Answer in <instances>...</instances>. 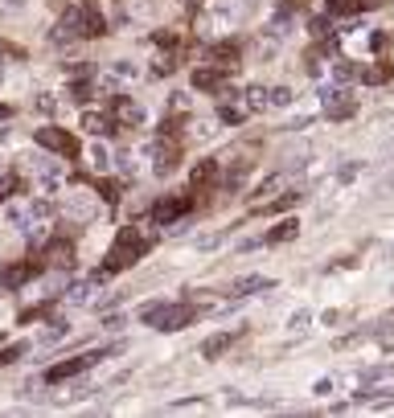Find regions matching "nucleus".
Here are the masks:
<instances>
[{"instance_id": "6e6552de", "label": "nucleus", "mask_w": 394, "mask_h": 418, "mask_svg": "<svg viewBox=\"0 0 394 418\" xmlns=\"http://www.w3.org/2000/svg\"><path fill=\"white\" fill-rule=\"evenodd\" d=\"M210 66H218V70H226V74H235V66L242 62V45L238 41H218V45H210Z\"/></svg>"}, {"instance_id": "4be33fe9", "label": "nucleus", "mask_w": 394, "mask_h": 418, "mask_svg": "<svg viewBox=\"0 0 394 418\" xmlns=\"http://www.w3.org/2000/svg\"><path fill=\"white\" fill-rule=\"evenodd\" d=\"M152 41H157L160 50H181V33H173V29H160V33H152Z\"/></svg>"}, {"instance_id": "cd10ccee", "label": "nucleus", "mask_w": 394, "mask_h": 418, "mask_svg": "<svg viewBox=\"0 0 394 418\" xmlns=\"http://www.w3.org/2000/svg\"><path fill=\"white\" fill-rule=\"evenodd\" d=\"M17 189H21V181H17V176H0V201H4V197H13Z\"/></svg>"}, {"instance_id": "0eeeda50", "label": "nucleus", "mask_w": 394, "mask_h": 418, "mask_svg": "<svg viewBox=\"0 0 394 418\" xmlns=\"http://www.w3.org/2000/svg\"><path fill=\"white\" fill-rule=\"evenodd\" d=\"M41 259L54 266V271H70L74 266V242L70 238H50L45 250H41Z\"/></svg>"}, {"instance_id": "a211bd4d", "label": "nucleus", "mask_w": 394, "mask_h": 418, "mask_svg": "<svg viewBox=\"0 0 394 418\" xmlns=\"http://www.w3.org/2000/svg\"><path fill=\"white\" fill-rule=\"evenodd\" d=\"M390 66H386V62H378V66H370V70H361V82H366V86H382V82H390Z\"/></svg>"}, {"instance_id": "393cba45", "label": "nucleus", "mask_w": 394, "mask_h": 418, "mask_svg": "<svg viewBox=\"0 0 394 418\" xmlns=\"http://www.w3.org/2000/svg\"><path fill=\"white\" fill-rule=\"evenodd\" d=\"M0 57H13V62H25V45H13V41H0Z\"/></svg>"}, {"instance_id": "72a5a7b5", "label": "nucleus", "mask_w": 394, "mask_h": 418, "mask_svg": "<svg viewBox=\"0 0 394 418\" xmlns=\"http://www.w3.org/2000/svg\"><path fill=\"white\" fill-rule=\"evenodd\" d=\"M4 115H9V107H0V119H4Z\"/></svg>"}, {"instance_id": "f8f14e48", "label": "nucleus", "mask_w": 394, "mask_h": 418, "mask_svg": "<svg viewBox=\"0 0 394 418\" xmlns=\"http://www.w3.org/2000/svg\"><path fill=\"white\" fill-rule=\"evenodd\" d=\"M325 115L329 119H349V115H357V98L349 91H337V95L325 98Z\"/></svg>"}, {"instance_id": "aec40b11", "label": "nucleus", "mask_w": 394, "mask_h": 418, "mask_svg": "<svg viewBox=\"0 0 394 418\" xmlns=\"http://www.w3.org/2000/svg\"><path fill=\"white\" fill-rule=\"evenodd\" d=\"M242 98H247V107H251V111H263V107L271 103V91H263V86H247Z\"/></svg>"}, {"instance_id": "6ab92c4d", "label": "nucleus", "mask_w": 394, "mask_h": 418, "mask_svg": "<svg viewBox=\"0 0 394 418\" xmlns=\"http://www.w3.org/2000/svg\"><path fill=\"white\" fill-rule=\"evenodd\" d=\"M296 234H300V222H296V218H288V222H279V226L267 234V242H292Z\"/></svg>"}, {"instance_id": "dca6fc26", "label": "nucleus", "mask_w": 394, "mask_h": 418, "mask_svg": "<svg viewBox=\"0 0 394 418\" xmlns=\"http://www.w3.org/2000/svg\"><path fill=\"white\" fill-rule=\"evenodd\" d=\"M193 86L197 91H226V70H206V66H201V70H193Z\"/></svg>"}, {"instance_id": "7c9ffc66", "label": "nucleus", "mask_w": 394, "mask_h": 418, "mask_svg": "<svg viewBox=\"0 0 394 418\" xmlns=\"http://www.w3.org/2000/svg\"><path fill=\"white\" fill-rule=\"evenodd\" d=\"M308 29H313V38H325V29H329V21H325V17H316L313 25H308Z\"/></svg>"}, {"instance_id": "b1692460", "label": "nucleus", "mask_w": 394, "mask_h": 418, "mask_svg": "<svg viewBox=\"0 0 394 418\" xmlns=\"http://www.w3.org/2000/svg\"><path fill=\"white\" fill-rule=\"evenodd\" d=\"M341 82H354V78H361V70H357L354 62H337V70H333Z\"/></svg>"}, {"instance_id": "9b49d317", "label": "nucleus", "mask_w": 394, "mask_h": 418, "mask_svg": "<svg viewBox=\"0 0 394 418\" xmlns=\"http://www.w3.org/2000/svg\"><path fill=\"white\" fill-rule=\"evenodd\" d=\"M79 29H82V38H103L107 33V21H103V13L95 4H79Z\"/></svg>"}, {"instance_id": "39448f33", "label": "nucleus", "mask_w": 394, "mask_h": 418, "mask_svg": "<svg viewBox=\"0 0 394 418\" xmlns=\"http://www.w3.org/2000/svg\"><path fill=\"white\" fill-rule=\"evenodd\" d=\"M107 115L116 119L119 128H136V123H144V107H140L136 98H128V95H111L107 98Z\"/></svg>"}, {"instance_id": "7ed1b4c3", "label": "nucleus", "mask_w": 394, "mask_h": 418, "mask_svg": "<svg viewBox=\"0 0 394 418\" xmlns=\"http://www.w3.org/2000/svg\"><path fill=\"white\" fill-rule=\"evenodd\" d=\"M193 209V193H169V197H160L148 205V218L157 222V226H169V222H177L181 213H189Z\"/></svg>"}, {"instance_id": "bb28decb", "label": "nucleus", "mask_w": 394, "mask_h": 418, "mask_svg": "<svg viewBox=\"0 0 394 418\" xmlns=\"http://www.w3.org/2000/svg\"><path fill=\"white\" fill-rule=\"evenodd\" d=\"M21 353H25L21 344H9V349H0V369H4V365H13V361L21 357Z\"/></svg>"}, {"instance_id": "c85d7f7f", "label": "nucleus", "mask_w": 394, "mask_h": 418, "mask_svg": "<svg viewBox=\"0 0 394 418\" xmlns=\"http://www.w3.org/2000/svg\"><path fill=\"white\" fill-rule=\"evenodd\" d=\"M218 115H222L226 123H242V119H247V115H242V111H235V107H222V111H218Z\"/></svg>"}, {"instance_id": "9d476101", "label": "nucleus", "mask_w": 394, "mask_h": 418, "mask_svg": "<svg viewBox=\"0 0 394 418\" xmlns=\"http://www.w3.org/2000/svg\"><path fill=\"white\" fill-rule=\"evenodd\" d=\"M95 361H98V353H95V357H66V361L50 365V373H45V381H50V385H58V381H70L74 373H82L86 365H95Z\"/></svg>"}, {"instance_id": "412c9836", "label": "nucleus", "mask_w": 394, "mask_h": 418, "mask_svg": "<svg viewBox=\"0 0 394 418\" xmlns=\"http://www.w3.org/2000/svg\"><path fill=\"white\" fill-rule=\"evenodd\" d=\"M300 197L296 193H288V197H279V201H267V205H255V213H263V218H271V213H283V209H292Z\"/></svg>"}, {"instance_id": "4468645a", "label": "nucleus", "mask_w": 394, "mask_h": 418, "mask_svg": "<svg viewBox=\"0 0 394 418\" xmlns=\"http://www.w3.org/2000/svg\"><path fill=\"white\" fill-rule=\"evenodd\" d=\"M218 181V160H197L193 169H189V189L201 193V189H210Z\"/></svg>"}, {"instance_id": "f3484780", "label": "nucleus", "mask_w": 394, "mask_h": 418, "mask_svg": "<svg viewBox=\"0 0 394 418\" xmlns=\"http://www.w3.org/2000/svg\"><path fill=\"white\" fill-rule=\"evenodd\" d=\"M378 0H329V17H354L361 9H374Z\"/></svg>"}, {"instance_id": "423d86ee", "label": "nucleus", "mask_w": 394, "mask_h": 418, "mask_svg": "<svg viewBox=\"0 0 394 418\" xmlns=\"http://www.w3.org/2000/svg\"><path fill=\"white\" fill-rule=\"evenodd\" d=\"M193 316H197V307H189V304H160V316L152 320V328H160V332H181Z\"/></svg>"}, {"instance_id": "f257e3e1", "label": "nucleus", "mask_w": 394, "mask_h": 418, "mask_svg": "<svg viewBox=\"0 0 394 418\" xmlns=\"http://www.w3.org/2000/svg\"><path fill=\"white\" fill-rule=\"evenodd\" d=\"M152 250V238L144 234L140 226H119L116 230V242L107 247V259H103V271L107 275H116V271H128V266H136L144 254Z\"/></svg>"}, {"instance_id": "1a4fd4ad", "label": "nucleus", "mask_w": 394, "mask_h": 418, "mask_svg": "<svg viewBox=\"0 0 394 418\" xmlns=\"http://www.w3.org/2000/svg\"><path fill=\"white\" fill-rule=\"evenodd\" d=\"M242 341V328H226V332H214L210 341L201 344V357H210V361H218L222 353H230L235 344Z\"/></svg>"}, {"instance_id": "5701e85b", "label": "nucleus", "mask_w": 394, "mask_h": 418, "mask_svg": "<svg viewBox=\"0 0 394 418\" xmlns=\"http://www.w3.org/2000/svg\"><path fill=\"white\" fill-rule=\"evenodd\" d=\"M66 74L74 78V82H79V78L91 82V78H95V66H91V62H70V70H66Z\"/></svg>"}, {"instance_id": "473e14b6", "label": "nucleus", "mask_w": 394, "mask_h": 418, "mask_svg": "<svg viewBox=\"0 0 394 418\" xmlns=\"http://www.w3.org/2000/svg\"><path fill=\"white\" fill-rule=\"evenodd\" d=\"M185 4H189V9H197V4H201V0H185Z\"/></svg>"}, {"instance_id": "ddd939ff", "label": "nucleus", "mask_w": 394, "mask_h": 418, "mask_svg": "<svg viewBox=\"0 0 394 418\" xmlns=\"http://www.w3.org/2000/svg\"><path fill=\"white\" fill-rule=\"evenodd\" d=\"M82 132L98 135V140H107V135L119 132V123L111 119V115H98V111H82Z\"/></svg>"}, {"instance_id": "2f4dec72", "label": "nucleus", "mask_w": 394, "mask_h": 418, "mask_svg": "<svg viewBox=\"0 0 394 418\" xmlns=\"http://www.w3.org/2000/svg\"><path fill=\"white\" fill-rule=\"evenodd\" d=\"M38 107H41V111H50V115H54V107H58V103H54V95H41Z\"/></svg>"}, {"instance_id": "f03ea898", "label": "nucleus", "mask_w": 394, "mask_h": 418, "mask_svg": "<svg viewBox=\"0 0 394 418\" xmlns=\"http://www.w3.org/2000/svg\"><path fill=\"white\" fill-rule=\"evenodd\" d=\"M33 140H38V148H45V152H54V156H66V160H79V156H82L79 135L66 132V128H58V123H45V128H38V132H33Z\"/></svg>"}, {"instance_id": "c756f323", "label": "nucleus", "mask_w": 394, "mask_h": 418, "mask_svg": "<svg viewBox=\"0 0 394 418\" xmlns=\"http://www.w3.org/2000/svg\"><path fill=\"white\" fill-rule=\"evenodd\" d=\"M288 98H292V91H288V86H276V91H271V103H276V107H283Z\"/></svg>"}, {"instance_id": "20e7f679", "label": "nucleus", "mask_w": 394, "mask_h": 418, "mask_svg": "<svg viewBox=\"0 0 394 418\" xmlns=\"http://www.w3.org/2000/svg\"><path fill=\"white\" fill-rule=\"evenodd\" d=\"M181 140H169V135H160L157 144H152V172L157 176H169V172L181 169Z\"/></svg>"}, {"instance_id": "a878e982", "label": "nucleus", "mask_w": 394, "mask_h": 418, "mask_svg": "<svg viewBox=\"0 0 394 418\" xmlns=\"http://www.w3.org/2000/svg\"><path fill=\"white\" fill-rule=\"evenodd\" d=\"M263 287H271V283H267V279H242L235 291H238V295H247V291H263Z\"/></svg>"}, {"instance_id": "2eb2a0df", "label": "nucleus", "mask_w": 394, "mask_h": 418, "mask_svg": "<svg viewBox=\"0 0 394 418\" xmlns=\"http://www.w3.org/2000/svg\"><path fill=\"white\" fill-rule=\"evenodd\" d=\"M41 275V263H13L4 266V287H25Z\"/></svg>"}]
</instances>
